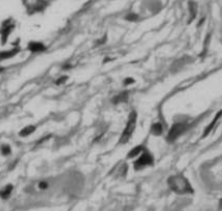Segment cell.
Masks as SVG:
<instances>
[{
  "mask_svg": "<svg viewBox=\"0 0 222 211\" xmlns=\"http://www.w3.org/2000/svg\"><path fill=\"white\" fill-rule=\"evenodd\" d=\"M168 185L177 194H193L192 186H191L190 182L182 175H173L168 179Z\"/></svg>",
  "mask_w": 222,
  "mask_h": 211,
  "instance_id": "1",
  "label": "cell"
},
{
  "mask_svg": "<svg viewBox=\"0 0 222 211\" xmlns=\"http://www.w3.org/2000/svg\"><path fill=\"white\" fill-rule=\"evenodd\" d=\"M137 112L132 111L128 116V121H127L126 127H125L124 132L122 134V137H120L119 142L120 144H126L128 143V140L131 138L133 132L135 129V125H137Z\"/></svg>",
  "mask_w": 222,
  "mask_h": 211,
  "instance_id": "2",
  "label": "cell"
},
{
  "mask_svg": "<svg viewBox=\"0 0 222 211\" xmlns=\"http://www.w3.org/2000/svg\"><path fill=\"white\" fill-rule=\"evenodd\" d=\"M154 163V157L149 152V151L144 150L143 153L137 159V161L135 162V170H142V169L149 166Z\"/></svg>",
  "mask_w": 222,
  "mask_h": 211,
  "instance_id": "3",
  "label": "cell"
},
{
  "mask_svg": "<svg viewBox=\"0 0 222 211\" xmlns=\"http://www.w3.org/2000/svg\"><path fill=\"white\" fill-rule=\"evenodd\" d=\"M186 129V124L184 123H175L171 126L170 131H169L168 135H167V140L169 143L175 142L180 135L183 134V132Z\"/></svg>",
  "mask_w": 222,
  "mask_h": 211,
  "instance_id": "4",
  "label": "cell"
},
{
  "mask_svg": "<svg viewBox=\"0 0 222 211\" xmlns=\"http://www.w3.org/2000/svg\"><path fill=\"white\" fill-rule=\"evenodd\" d=\"M221 115H222V110H221V111H219L218 113L216 114V116H215V119H214V120H212V122L210 123V124L208 125L207 127H206V129H205V131H204V137H205V136H207L208 134L210 133V131H211V129H214L215 124H216V123H217V121H218L219 119L221 118Z\"/></svg>",
  "mask_w": 222,
  "mask_h": 211,
  "instance_id": "5",
  "label": "cell"
},
{
  "mask_svg": "<svg viewBox=\"0 0 222 211\" xmlns=\"http://www.w3.org/2000/svg\"><path fill=\"white\" fill-rule=\"evenodd\" d=\"M28 49L32 52H40V51H43V50L46 49V47L41 43L34 41V43H30L29 45H28Z\"/></svg>",
  "mask_w": 222,
  "mask_h": 211,
  "instance_id": "6",
  "label": "cell"
},
{
  "mask_svg": "<svg viewBox=\"0 0 222 211\" xmlns=\"http://www.w3.org/2000/svg\"><path fill=\"white\" fill-rule=\"evenodd\" d=\"M144 150H145V149H144V147L142 146V145H139V146H137V147H135V148L131 149L130 152L127 155V157H128V158H135L138 155H140V153L143 152Z\"/></svg>",
  "mask_w": 222,
  "mask_h": 211,
  "instance_id": "7",
  "label": "cell"
},
{
  "mask_svg": "<svg viewBox=\"0 0 222 211\" xmlns=\"http://www.w3.org/2000/svg\"><path fill=\"white\" fill-rule=\"evenodd\" d=\"M151 131H152V133H153V135L159 136V135H162V134L164 127H162V125L160 124V123H155V124L152 125Z\"/></svg>",
  "mask_w": 222,
  "mask_h": 211,
  "instance_id": "8",
  "label": "cell"
},
{
  "mask_svg": "<svg viewBox=\"0 0 222 211\" xmlns=\"http://www.w3.org/2000/svg\"><path fill=\"white\" fill-rule=\"evenodd\" d=\"M12 190H13V186L12 185L6 186V187H4L3 190H1V192H0V197H1L2 199H7L11 195V193H12Z\"/></svg>",
  "mask_w": 222,
  "mask_h": 211,
  "instance_id": "9",
  "label": "cell"
},
{
  "mask_svg": "<svg viewBox=\"0 0 222 211\" xmlns=\"http://www.w3.org/2000/svg\"><path fill=\"white\" fill-rule=\"evenodd\" d=\"M127 99H128V94L122 93V94H119L118 96H116V97H114L112 101H113V104H120V102L126 101Z\"/></svg>",
  "mask_w": 222,
  "mask_h": 211,
  "instance_id": "10",
  "label": "cell"
},
{
  "mask_svg": "<svg viewBox=\"0 0 222 211\" xmlns=\"http://www.w3.org/2000/svg\"><path fill=\"white\" fill-rule=\"evenodd\" d=\"M34 131H35V126H33V125H28V126L24 127V129L20 132V135L21 136H28V135H30V134H33V132Z\"/></svg>",
  "mask_w": 222,
  "mask_h": 211,
  "instance_id": "11",
  "label": "cell"
},
{
  "mask_svg": "<svg viewBox=\"0 0 222 211\" xmlns=\"http://www.w3.org/2000/svg\"><path fill=\"white\" fill-rule=\"evenodd\" d=\"M1 151H2V155H4V156L10 155V153H11L10 146H8V145H3V146L1 147Z\"/></svg>",
  "mask_w": 222,
  "mask_h": 211,
  "instance_id": "12",
  "label": "cell"
},
{
  "mask_svg": "<svg viewBox=\"0 0 222 211\" xmlns=\"http://www.w3.org/2000/svg\"><path fill=\"white\" fill-rule=\"evenodd\" d=\"M38 186H39V188H40V190H46V188H48L49 184H48L47 182H40Z\"/></svg>",
  "mask_w": 222,
  "mask_h": 211,
  "instance_id": "13",
  "label": "cell"
},
{
  "mask_svg": "<svg viewBox=\"0 0 222 211\" xmlns=\"http://www.w3.org/2000/svg\"><path fill=\"white\" fill-rule=\"evenodd\" d=\"M132 83H135V80L131 78V77H129V78H126V80H125L124 84L125 85H130V84H132Z\"/></svg>",
  "mask_w": 222,
  "mask_h": 211,
  "instance_id": "14",
  "label": "cell"
},
{
  "mask_svg": "<svg viewBox=\"0 0 222 211\" xmlns=\"http://www.w3.org/2000/svg\"><path fill=\"white\" fill-rule=\"evenodd\" d=\"M67 77L66 76H63V77H61L60 80L56 81V84H62V83H64V81H66Z\"/></svg>",
  "mask_w": 222,
  "mask_h": 211,
  "instance_id": "15",
  "label": "cell"
},
{
  "mask_svg": "<svg viewBox=\"0 0 222 211\" xmlns=\"http://www.w3.org/2000/svg\"><path fill=\"white\" fill-rule=\"evenodd\" d=\"M220 208H222V199L220 200Z\"/></svg>",
  "mask_w": 222,
  "mask_h": 211,
  "instance_id": "16",
  "label": "cell"
},
{
  "mask_svg": "<svg viewBox=\"0 0 222 211\" xmlns=\"http://www.w3.org/2000/svg\"><path fill=\"white\" fill-rule=\"evenodd\" d=\"M0 70H1V69H0Z\"/></svg>",
  "mask_w": 222,
  "mask_h": 211,
  "instance_id": "17",
  "label": "cell"
}]
</instances>
